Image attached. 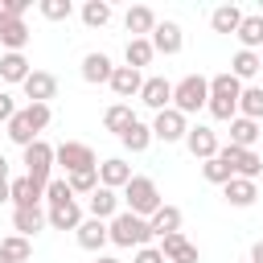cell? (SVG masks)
<instances>
[{"instance_id": "obj_1", "label": "cell", "mask_w": 263, "mask_h": 263, "mask_svg": "<svg viewBox=\"0 0 263 263\" xmlns=\"http://www.w3.org/2000/svg\"><path fill=\"white\" fill-rule=\"evenodd\" d=\"M49 119H53L49 103H29V107H21V111L8 119V140H12V144H21V148H29L33 140H41L37 132H45V127H49Z\"/></svg>"}, {"instance_id": "obj_2", "label": "cell", "mask_w": 263, "mask_h": 263, "mask_svg": "<svg viewBox=\"0 0 263 263\" xmlns=\"http://www.w3.org/2000/svg\"><path fill=\"white\" fill-rule=\"evenodd\" d=\"M123 201H127V214H136V218H152V214L164 205L156 181H152V177H140V173L123 185Z\"/></svg>"}, {"instance_id": "obj_3", "label": "cell", "mask_w": 263, "mask_h": 263, "mask_svg": "<svg viewBox=\"0 0 263 263\" xmlns=\"http://www.w3.org/2000/svg\"><path fill=\"white\" fill-rule=\"evenodd\" d=\"M107 234H111V242L115 247H148V238H152V226H148V218H136V214H127V210H119L111 222H107Z\"/></svg>"}, {"instance_id": "obj_4", "label": "cell", "mask_w": 263, "mask_h": 263, "mask_svg": "<svg viewBox=\"0 0 263 263\" xmlns=\"http://www.w3.org/2000/svg\"><path fill=\"white\" fill-rule=\"evenodd\" d=\"M210 103V78H201V74H185L181 82H173V107L189 119L193 111H201Z\"/></svg>"}, {"instance_id": "obj_5", "label": "cell", "mask_w": 263, "mask_h": 263, "mask_svg": "<svg viewBox=\"0 0 263 263\" xmlns=\"http://www.w3.org/2000/svg\"><path fill=\"white\" fill-rule=\"evenodd\" d=\"M53 144H45V140H33L29 148H25V177H33L37 185H49L53 181Z\"/></svg>"}, {"instance_id": "obj_6", "label": "cell", "mask_w": 263, "mask_h": 263, "mask_svg": "<svg viewBox=\"0 0 263 263\" xmlns=\"http://www.w3.org/2000/svg\"><path fill=\"white\" fill-rule=\"evenodd\" d=\"M218 156L230 164V173H234V177L259 181V173H263V156H259L255 148H234V144H222V152H218Z\"/></svg>"}, {"instance_id": "obj_7", "label": "cell", "mask_w": 263, "mask_h": 263, "mask_svg": "<svg viewBox=\"0 0 263 263\" xmlns=\"http://www.w3.org/2000/svg\"><path fill=\"white\" fill-rule=\"evenodd\" d=\"M53 160L66 168V177H70V173H82V168H99V160H95V148H90V144H78V140H66V144H58Z\"/></svg>"}, {"instance_id": "obj_8", "label": "cell", "mask_w": 263, "mask_h": 263, "mask_svg": "<svg viewBox=\"0 0 263 263\" xmlns=\"http://www.w3.org/2000/svg\"><path fill=\"white\" fill-rule=\"evenodd\" d=\"M152 136H156L160 144H177V140H185V136H189V119H185L177 107L156 111V119H152Z\"/></svg>"}, {"instance_id": "obj_9", "label": "cell", "mask_w": 263, "mask_h": 263, "mask_svg": "<svg viewBox=\"0 0 263 263\" xmlns=\"http://www.w3.org/2000/svg\"><path fill=\"white\" fill-rule=\"evenodd\" d=\"M152 49L156 53H164V58H173V53H181V45H185V33H181V25L177 21H160L156 29H152Z\"/></svg>"}, {"instance_id": "obj_10", "label": "cell", "mask_w": 263, "mask_h": 263, "mask_svg": "<svg viewBox=\"0 0 263 263\" xmlns=\"http://www.w3.org/2000/svg\"><path fill=\"white\" fill-rule=\"evenodd\" d=\"M140 103H144V107H152V111H168V107H173V82H168V78H160V74L144 78Z\"/></svg>"}, {"instance_id": "obj_11", "label": "cell", "mask_w": 263, "mask_h": 263, "mask_svg": "<svg viewBox=\"0 0 263 263\" xmlns=\"http://www.w3.org/2000/svg\"><path fill=\"white\" fill-rule=\"evenodd\" d=\"M185 148H189L197 160H210V156H218V152H222V144H218V132H214V127H205V123L189 127V136H185Z\"/></svg>"}, {"instance_id": "obj_12", "label": "cell", "mask_w": 263, "mask_h": 263, "mask_svg": "<svg viewBox=\"0 0 263 263\" xmlns=\"http://www.w3.org/2000/svg\"><path fill=\"white\" fill-rule=\"evenodd\" d=\"M21 86H25V99H29V103H49V99L58 95V78H53L49 70H33Z\"/></svg>"}, {"instance_id": "obj_13", "label": "cell", "mask_w": 263, "mask_h": 263, "mask_svg": "<svg viewBox=\"0 0 263 263\" xmlns=\"http://www.w3.org/2000/svg\"><path fill=\"white\" fill-rule=\"evenodd\" d=\"M132 177H136V173H132V164H127L123 156H111V160L99 164V185H103V189H115V193H119Z\"/></svg>"}, {"instance_id": "obj_14", "label": "cell", "mask_w": 263, "mask_h": 263, "mask_svg": "<svg viewBox=\"0 0 263 263\" xmlns=\"http://www.w3.org/2000/svg\"><path fill=\"white\" fill-rule=\"evenodd\" d=\"M74 238H78V247H82V251H90V255H99V251L111 242V234H107V222H99V218H86V222L74 230Z\"/></svg>"}, {"instance_id": "obj_15", "label": "cell", "mask_w": 263, "mask_h": 263, "mask_svg": "<svg viewBox=\"0 0 263 263\" xmlns=\"http://www.w3.org/2000/svg\"><path fill=\"white\" fill-rule=\"evenodd\" d=\"M156 25H160V21H156V12H152L148 4H132V8L123 12V29H127L132 37H152Z\"/></svg>"}, {"instance_id": "obj_16", "label": "cell", "mask_w": 263, "mask_h": 263, "mask_svg": "<svg viewBox=\"0 0 263 263\" xmlns=\"http://www.w3.org/2000/svg\"><path fill=\"white\" fill-rule=\"evenodd\" d=\"M222 197H226L234 210H247V205H255L259 185H255V181H247V177H230V181L222 185Z\"/></svg>"}, {"instance_id": "obj_17", "label": "cell", "mask_w": 263, "mask_h": 263, "mask_svg": "<svg viewBox=\"0 0 263 263\" xmlns=\"http://www.w3.org/2000/svg\"><path fill=\"white\" fill-rule=\"evenodd\" d=\"M119 201H123V197H119L115 189H103V185H99V189L86 197V210H90V218H99V222H111V218L119 214Z\"/></svg>"}, {"instance_id": "obj_18", "label": "cell", "mask_w": 263, "mask_h": 263, "mask_svg": "<svg viewBox=\"0 0 263 263\" xmlns=\"http://www.w3.org/2000/svg\"><path fill=\"white\" fill-rule=\"evenodd\" d=\"M119 99H140V90H144V74L140 70H132V66H115V74H111V82H107Z\"/></svg>"}, {"instance_id": "obj_19", "label": "cell", "mask_w": 263, "mask_h": 263, "mask_svg": "<svg viewBox=\"0 0 263 263\" xmlns=\"http://www.w3.org/2000/svg\"><path fill=\"white\" fill-rule=\"evenodd\" d=\"M181 222H185V214H181L177 205H160V210L148 218V226H152V238H168V234H181Z\"/></svg>"}, {"instance_id": "obj_20", "label": "cell", "mask_w": 263, "mask_h": 263, "mask_svg": "<svg viewBox=\"0 0 263 263\" xmlns=\"http://www.w3.org/2000/svg\"><path fill=\"white\" fill-rule=\"evenodd\" d=\"M111 74H115V66H111V58L107 53H86L82 58V82H90V86H99V82H111Z\"/></svg>"}, {"instance_id": "obj_21", "label": "cell", "mask_w": 263, "mask_h": 263, "mask_svg": "<svg viewBox=\"0 0 263 263\" xmlns=\"http://www.w3.org/2000/svg\"><path fill=\"white\" fill-rule=\"evenodd\" d=\"M45 214H49V226H53V230H78V226L86 222L78 201H62V205H49Z\"/></svg>"}, {"instance_id": "obj_22", "label": "cell", "mask_w": 263, "mask_h": 263, "mask_svg": "<svg viewBox=\"0 0 263 263\" xmlns=\"http://www.w3.org/2000/svg\"><path fill=\"white\" fill-rule=\"evenodd\" d=\"M49 222V214L41 210V205H25V210H12V230L16 234H25V238H33L41 226Z\"/></svg>"}, {"instance_id": "obj_23", "label": "cell", "mask_w": 263, "mask_h": 263, "mask_svg": "<svg viewBox=\"0 0 263 263\" xmlns=\"http://www.w3.org/2000/svg\"><path fill=\"white\" fill-rule=\"evenodd\" d=\"M160 255H164L168 263H197V247H193L185 234H168V238H160Z\"/></svg>"}, {"instance_id": "obj_24", "label": "cell", "mask_w": 263, "mask_h": 263, "mask_svg": "<svg viewBox=\"0 0 263 263\" xmlns=\"http://www.w3.org/2000/svg\"><path fill=\"white\" fill-rule=\"evenodd\" d=\"M29 37H33V33H29L25 21H4V16H0V45H4L8 53H21V49L29 45Z\"/></svg>"}, {"instance_id": "obj_25", "label": "cell", "mask_w": 263, "mask_h": 263, "mask_svg": "<svg viewBox=\"0 0 263 263\" xmlns=\"http://www.w3.org/2000/svg\"><path fill=\"white\" fill-rule=\"evenodd\" d=\"M242 8L238 4H218L214 12H210V29L214 33H238V25H242Z\"/></svg>"}, {"instance_id": "obj_26", "label": "cell", "mask_w": 263, "mask_h": 263, "mask_svg": "<svg viewBox=\"0 0 263 263\" xmlns=\"http://www.w3.org/2000/svg\"><path fill=\"white\" fill-rule=\"evenodd\" d=\"M152 58H156V49H152V41H148V37H127L123 66H132V70H144V66H152Z\"/></svg>"}, {"instance_id": "obj_27", "label": "cell", "mask_w": 263, "mask_h": 263, "mask_svg": "<svg viewBox=\"0 0 263 263\" xmlns=\"http://www.w3.org/2000/svg\"><path fill=\"white\" fill-rule=\"evenodd\" d=\"M41 197H45V185H37L33 177H16V181H12V210L37 205Z\"/></svg>"}, {"instance_id": "obj_28", "label": "cell", "mask_w": 263, "mask_h": 263, "mask_svg": "<svg viewBox=\"0 0 263 263\" xmlns=\"http://www.w3.org/2000/svg\"><path fill=\"white\" fill-rule=\"evenodd\" d=\"M132 123H136V111H132V103H111V107L103 111V127H107V132H115V136H123Z\"/></svg>"}, {"instance_id": "obj_29", "label": "cell", "mask_w": 263, "mask_h": 263, "mask_svg": "<svg viewBox=\"0 0 263 263\" xmlns=\"http://www.w3.org/2000/svg\"><path fill=\"white\" fill-rule=\"evenodd\" d=\"M33 74L25 53H0V82H25Z\"/></svg>"}, {"instance_id": "obj_30", "label": "cell", "mask_w": 263, "mask_h": 263, "mask_svg": "<svg viewBox=\"0 0 263 263\" xmlns=\"http://www.w3.org/2000/svg\"><path fill=\"white\" fill-rule=\"evenodd\" d=\"M263 70V53H251V49H238L234 58H230V74L238 78V82H247V78H255Z\"/></svg>"}, {"instance_id": "obj_31", "label": "cell", "mask_w": 263, "mask_h": 263, "mask_svg": "<svg viewBox=\"0 0 263 263\" xmlns=\"http://www.w3.org/2000/svg\"><path fill=\"white\" fill-rule=\"evenodd\" d=\"M263 132H259V123L255 119H242V115H234L230 119V144L234 148H255V140H259Z\"/></svg>"}, {"instance_id": "obj_32", "label": "cell", "mask_w": 263, "mask_h": 263, "mask_svg": "<svg viewBox=\"0 0 263 263\" xmlns=\"http://www.w3.org/2000/svg\"><path fill=\"white\" fill-rule=\"evenodd\" d=\"M238 45L242 49H251V53H259V45H263V16L255 12V16H242V25H238Z\"/></svg>"}, {"instance_id": "obj_33", "label": "cell", "mask_w": 263, "mask_h": 263, "mask_svg": "<svg viewBox=\"0 0 263 263\" xmlns=\"http://www.w3.org/2000/svg\"><path fill=\"white\" fill-rule=\"evenodd\" d=\"M152 140H156V136H152V123H140V119L119 136V144H123L127 152H148V144H152Z\"/></svg>"}, {"instance_id": "obj_34", "label": "cell", "mask_w": 263, "mask_h": 263, "mask_svg": "<svg viewBox=\"0 0 263 263\" xmlns=\"http://www.w3.org/2000/svg\"><path fill=\"white\" fill-rule=\"evenodd\" d=\"M0 255H4L8 263H25V259L33 255V242H29L25 234H4V238H0Z\"/></svg>"}, {"instance_id": "obj_35", "label": "cell", "mask_w": 263, "mask_h": 263, "mask_svg": "<svg viewBox=\"0 0 263 263\" xmlns=\"http://www.w3.org/2000/svg\"><path fill=\"white\" fill-rule=\"evenodd\" d=\"M238 115L242 119H263V86H242V99H238Z\"/></svg>"}, {"instance_id": "obj_36", "label": "cell", "mask_w": 263, "mask_h": 263, "mask_svg": "<svg viewBox=\"0 0 263 263\" xmlns=\"http://www.w3.org/2000/svg\"><path fill=\"white\" fill-rule=\"evenodd\" d=\"M107 21H111V4L107 0H86L82 4V25L86 29H103Z\"/></svg>"}, {"instance_id": "obj_37", "label": "cell", "mask_w": 263, "mask_h": 263, "mask_svg": "<svg viewBox=\"0 0 263 263\" xmlns=\"http://www.w3.org/2000/svg\"><path fill=\"white\" fill-rule=\"evenodd\" d=\"M210 95H222V99H242V82H238L230 70H222V74H214V78H210Z\"/></svg>"}, {"instance_id": "obj_38", "label": "cell", "mask_w": 263, "mask_h": 263, "mask_svg": "<svg viewBox=\"0 0 263 263\" xmlns=\"http://www.w3.org/2000/svg\"><path fill=\"white\" fill-rule=\"evenodd\" d=\"M66 181H70V193H74V197H78V193H82V197H90V193L99 189V168H82V173H70Z\"/></svg>"}, {"instance_id": "obj_39", "label": "cell", "mask_w": 263, "mask_h": 263, "mask_svg": "<svg viewBox=\"0 0 263 263\" xmlns=\"http://www.w3.org/2000/svg\"><path fill=\"white\" fill-rule=\"evenodd\" d=\"M201 177H205L210 185H226L234 173H230V164H226L222 156H210V160H201Z\"/></svg>"}, {"instance_id": "obj_40", "label": "cell", "mask_w": 263, "mask_h": 263, "mask_svg": "<svg viewBox=\"0 0 263 263\" xmlns=\"http://www.w3.org/2000/svg\"><path fill=\"white\" fill-rule=\"evenodd\" d=\"M45 201H49V205H62V201H78V197L70 193V181H66V177H53V181L45 185Z\"/></svg>"}, {"instance_id": "obj_41", "label": "cell", "mask_w": 263, "mask_h": 263, "mask_svg": "<svg viewBox=\"0 0 263 263\" xmlns=\"http://www.w3.org/2000/svg\"><path fill=\"white\" fill-rule=\"evenodd\" d=\"M37 8H41V16H45V21H70V12H74V4H70V0H41Z\"/></svg>"}, {"instance_id": "obj_42", "label": "cell", "mask_w": 263, "mask_h": 263, "mask_svg": "<svg viewBox=\"0 0 263 263\" xmlns=\"http://www.w3.org/2000/svg\"><path fill=\"white\" fill-rule=\"evenodd\" d=\"M25 12H29V0H4L0 4V16L4 21H25Z\"/></svg>"}, {"instance_id": "obj_43", "label": "cell", "mask_w": 263, "mask_h": 263, "mask_svg": "<svg viewBox=\"0 0 263 263\" xmlns=\"http://www.w3.org/2000/svg\"><path fill=\"white\" fill-rule=\"evenodd\" d=\"M132 263H168V259H164V255H160V247H140V251H136V259H132Z\"/></svg>"}, {"instance_id": "obj_44", "label": "cell", "mask_w": 263, "mask_h": 263, "mask_svg": "<svg viewBox=\"0 0 263 263\" xmlns=\"http://www.w3.org/2000/svg\"><path fill=\"white\" fill-rule=\"evenodd\" d=\"M12 115H16V103H12V95H8V90H0V123L8 127V119H12Z\"/></svg>"}, {"instance_id": "obj_45", "label": "cell", "mask_w": 263, "mask_h": 263, "mask_svg": "<svg viewBox=\"0 0 263 263\" xmlns=\"http://www.w3.org/2000/svg\"><path fill=\"white\" fill-rule=\"evenodd\" d=\"M4 201H12V181H4V185H0V205H4Z\"/></svg>"}, {"instance_id": "obj_46", "label": "cell", "mask_w": 263, "mask_h": 263, "mask_svg": "<svg viewBox=\"0 0 263 263\" xmlns=\"http://www.w3.org/2000/svg\"><path fill=\"white\" fill-rule=\"evenodd\" d=\"M251 263H263V238H259V242L251 247Z\"/></svg>"}, {"instance_id": "obj_47", "label": "cell", "mask_w": 263, "mask_h": 263, "mask_svg": "<svg viewBox=\"0 0 263 263\" xmlns=\"http://www.w3.org/2000/svg\"><path fill=\"white\" fill-rule=\"evenodd\" d=\"M4 181H8V160L0 156V185H4Z\"/></svg>"}, {"instance_id": "obj_48", "label": "cell", "mask_w": 263, "mask_h": 263, "mask_svg": "<svg viewBox=\"0 0 263 263\" xmlns=\"http://www.w3.org/2000/svg\"><path fill=\"white\" fill-rule=\"evenodd\" d=\"M95 263H119L115 255H95Z\"/></svg>"}, {"instance_id": "obj_49", "label": "cell", "mask_w": 263, "mask_h": 263, "mask_svg": "<svg viewBox=\"0 0 263 263\" xmlns=\"http://www.w3.org/2000/svg\"><path fill=\"white\" fill-rule=\"evenodd\" d=\"M0 263H8V259H4V255H0Z\"/></svg>"}, {"instance_id": "obj_50", "label": "cell", "mask_w": 263, "mask_h": 263, "mask_svg": "<svg viewBox=\"0 0 263 263\" xmlns=\"http://www.w3.org/2000/svg\"><path fill=\"white\" fill-rule=\"evenodd\" d=\"M247 263H251V259H247Z\"/></svg>"}]
</instances>
